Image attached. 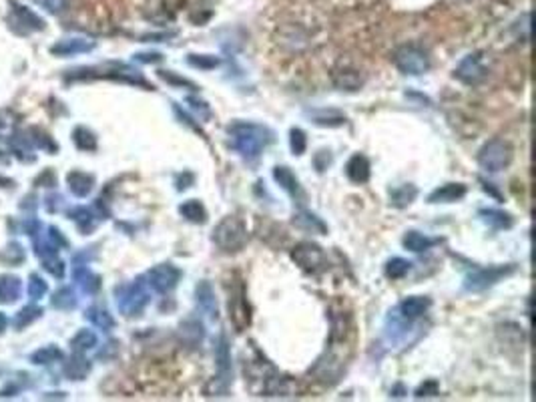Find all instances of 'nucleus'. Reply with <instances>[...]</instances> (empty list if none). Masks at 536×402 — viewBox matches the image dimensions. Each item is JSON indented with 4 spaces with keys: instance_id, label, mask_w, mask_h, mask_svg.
Wrapping results in <instances>:
<instances>
[{
    "instance_id": "27",
    "label": "nucleus",
    "mask_w": 536,
    "mask_h": 402,
    "mask_svg": "<svg viewBox=\"0 0 536 402\" xmlns=\"http://www.w3.org/2000/svg\"><path fill=\"white\" fill-rule=\"evenodd\" d=\"M334 81H336V85L342 91H357L362 87V83H364L362 75H359L357 71H352V69L338 71V73L334 75Z\"/></svg>"
},
{
    "instance_id": "35",
    "label": "nucleus",
    "mask_w": 536,
    "mask_h": 402,
    "mask_svg": "<svg viewBox=\"0 0 536 402\" xmlns=\"http://www.w3.org/2000/svg\"><path fill=\"white\" fill-rule=\"evenodd\" d=\"M71 215H73V220L78 224V227H81L83 232H90V229L95 227V224H97V220H95V215H92V211H90V209L78 208L75 209Z\"/></svg>"
},
{
    "instance_id": "24",
    "label": "nucleus",
    "mask_w": 536,
    "mask_h": 402,
    "mask_svg": "<svg viewBox=\"0 0 536 402\" xmlns=\"http://www.w3.org/2000/svg\"><path fill=\"white\" fill-rule=\"evenodd\" d=\"M418 195V187L416 185H412V183H404L400 187H396V189H392L390 192V203L394 206V208L404 209L408 208L414 199H416Z\"/></svg>"
},
{
    "instance_id": "25",
    "label": "nucleus",
    "mask_w": 536,
    "mask_h": 402,
    "mask_svg": "<svg viewBox=\"0 0 536 402\" xmlns=\"http://www.w3.org/2000/svg\"><path fill=\"white\" fill-rule=\"evenodd\" d=\"M92 185H95V177L89 175V173L73 171V173L69 175V187H71V192H73L76 197H87V195L92 192Z\"/></svg>"
},
{
    "instance_id": "45",
    "label": "nucleus",
    "mask_w": 536,
    "mask_h": 402,
    "mask_svg": "<svg viewBox=\"0 0 536 402\" xmlns=\"http://www.w3.org/2000/svg\"><path fill=\"white\" fill-rule=\"evenodd\" d=\"M135 60L139 62H161L163 60V55L161 53H141V55H135Z\"/></svg>"
},
{
    "instance_id": "3",
    "label": "nucleus",
    "mask_w": 536,
    "mask_h": 402,
    "mask_svg": "<svg viewBox=\"0 0 536 402\" xmlns=\"http://www.w3.org/2000/svg\"><path fill=\"white\" fill-rule=\"evenodd\" d=\"M512 157H514L512 145L508 143L507 139L496 137V139L486 141L480 147L476 161L486 173H500V171H504L508 165L512 163Z\"/></svg>"
},
{
    "instance_id": "13",
    "label": "nucleus",
    "mask_w": 536,
    "mask_h": 402,
    "mask_svg": "<svg viewBox=\"0 0 536 402\" xmlns=\"http://www.w3.org/2000/svg\"><path fill=\"white\" fill-rule=\"evenodd\" d=\"M273 179L277 181V185L282 187L283 192L287 195H291L296 201H298L299 206H303L305 203V192L301 189V185H299V179L296 177V173L287 167V165H277V167H273Z\"/></svg>"
},
{
    "instance_id": "44",
    "label": "nucleus",
    "mask_w": 536,
    "mask_h": 402,
    "mask_svg": "<svg viewBox=\"0 0 536 402\" xmlns=\"http://www.w3.org/2000/svg\"><path fill=\"white\" fill-rule=\"evenodd\" d=\"M46 266L45 268L53 274V276H57V278H60L62 274H64V264L60 262V260H46L45 262Z\"/></svg>"
},
{
    "instance_id": "8",
    "label": "nucleus",
    "mask_w": 536,
    "mask_h": 402,
    "mask_svg": "<svg viewBox=\"0 0 536 402\" xmlns=\"http://www.w3.org/2000/svg\"><path fill=\"white\" fill-rule=\"evenodd\" d=\"M183 278V272L173 266V264H159L155 268H151L147 274H145V282L149 286L151 290H155L157 294H169L173 292L175 288L181 282Z\"/></svg>"
},
{
    "instance_id": "36",
    "label": "nucleus",
    "mask_w": 536,
    "mask_h": 402,
    "mask_svg": "<svg viewBox=\"0 0 536 402\" xmlns=\"http://www.w3.org/2000/svg\"><path fill=\"white\" fill-rule=\"evenodd\" d=\"M18 292H20L18 278H2V282H0V296H2V300L13 302L18 296Z\"/></svg>"
},
{
    "instance_id": "32",
    "label": "nucleus",
    "mask_w": 536,
    "mask_h": 402,
    "mask_svg": "<svg viewBox=\"0 0 536 402\" xmlns=\"http://www.w3.org/2000/svg\"><path fill=\"white\" fill-rule=\"evenodd\" d=\"M289 147L294 151V155H303L305 149H308V135L303 129L299 127H294L289 131Z\"/></svg>"
},
{
    "instance_id": "31",
    "label": "nucleus",
    "mask_w": 536,
    "mask_h": 402,
    "mask_svg": "<svg viewBox=\"0 0 536 402\" xmlns=\"http://www.w3.org/2000/svg\"><path fill=\"white\" fill-rule=\"evenodd\" d=\"M187 62L193 67V69H201V71H211V69H217L221 65V59L213 57V55H189L187 57Z\"/></svg>"
},
{
    "instance_id": "42",
    "label": "nucleus",
    "mask_w": 536,
    "mask_h": 402,
    "mask_svg": "<svg viewBox=\"0 0 536 402\" xmlns=\"http://www.w3.org/2000/svg\"><path fill=\"white\" fill-rule=\"evenodd\" d=\"M46 292V283L39 278V276H32L30 278V296L32 298H41V296H45Z\"/></svg>"
},
{
    "instance_id": "1",
    "label": "nucleus",
    "mask_w": 536,
    "mask_h": 402,
    "mask_svg": "<svg viewBox=\"0 0 536 402\" xmlns=\"http://www.w3.org/2000/svg\"><path fill=\"white\" fill-rule=\"evenodd\" d=\"M227 135L231 149L239 153L245 161H255L263 149L275 141V133L269 127L252 121H233L227 127Z\"/></svg>"
},
{
    "instance_id": "22",
    "label": "nucleus",
    "mask_w": 536,
    "mask_h": 402,
    "mask_svg": "<svg viewBox=\"0 0 536 402\" xmlns=\"http://www.w3.org/2000/svg\"><path fill=\"white\" fill-rule=\"evenodd\" d=\"M95 48V41H89V39H62L60 43L53 46V53L55 55H78V53H89Z\"/></svg>"
},
{
    "instance_id": "17",
    "label": "nucleus",
    "mask_w": 536,
    "mask_h": 402,
    "mask_svg": "<svg viewBox=\"0 0 536 402\" xmlns=\"http://www.w3.org/2000/svg\"><path fill=\"white\" fill-rule=\"evenodd\" d=\"M305 115L312 119L313 125L317 127H329V129H336V127H343L348 117L343 115L342 111L338 109H308Z\"/></svg>"
},
{
    "instance_id": "10",
    "label": "nucleus",
    "mask_w": 536,
    "mask_h": 402,
    "mask_svg": "<svg viewBox=\"0 0 536 402\" xmlns=\"http://www.w3.org/2000/svg\"><path fill=\"white\" fill-rule=\"evenodd\" d=\"M430 306H432V300L428 296H410V298H404L402 302H398L390 310V316H394L396 320H400L406 326H414L416 320H420L424 314L430 310Z\"/></svg>"
},
{
    "instance_id": "16",
    "label": "nucleus",
    "mask_w": 536,
    "mask_h": 402,
    "mask_svg": "<svg viewBox=\"0 0 536 402\" xmlns=\"http://www.w3.org/2000/svg\"><path fill=\"white\" fill-rule=\"evenodd\" d=\"M291 224L299 227V229H303V232H308V234H317V236H326L328 234V225L326 222L322 220V217H317L313 211L310 209L301 208L299 211L294 213V220H291Z\"/></svg>"
},
{
    "instance_id": "28",
    "label": "nucleus",
    "mask_w": 536,
    "mask_h": 402,
    "mask_svg": "<svg viewBox=\"0 0 536 402\" xmlns=\"http://www.w3.org/2000/svg\"><path fill=\"white\" fill-rule=\"evenodd\" d=\"M87 318H89L95 326L101 328V330H104V332H109V330H113V328H115V320H113V316L106 312L104 308H99V306H92L89 312H87Z\"/></svg>"
},
{
    "instance_id": "12",
    "label": "nucleus",
    "mask_w": 536,
    "mask_h": 402,
    "mask_svg": "<svg viewBox=\"0 0 536 402\" xmlns=\"http://www.w3.org/2000/svg\"><path fill=\"white\" fill-rule=\"evenodd\" d=\"M215 364H217V382L219 392H227V388L233 380V373H231V350H229V340L227 336L221 334L217 346H215Z\"/></svg>"
},
{
    "instance_id": "18",
    "label": "nucleus",
    "mask_w": 536,
    "mask_h": 402,
    "mask_svg": "<svg viewBox=\"0 0 536 402\" xmlns=\"http://www.w3.org/2000/svg\"><path fill=\"white\" fill-rule=\"evenodd\" d=\"M466 194L468 187L464 183H444L428 195V203H454L460 201Z\"/></svg>"
},
{
    "instance_id": "34",
    "label": "nucleus",
    "mask_w": 536,
    "mask_h": 402,
    "mask_svg": "<svg viewBox=\"0 0 536 402\" xmlns=\"http://www.w3.org/2000/svg\"><path fill=\"white\" fill-rule=\"evenodd\" d=\"M90 370V364L87 360H83L81 356L73 358L69 364H67V374L73 378V380H81V378H85Z\"/></svg>"
},
{
    "instance_id": "33",
    "label": "nucleus",
    "mask_w": 536,
    "mask_h": 402,
    "mask_svg": "<svg viewBox=\"0 0 536 402\" xmlns=\"http://www.w3.org/2000/svg\"><path fill=\"white\" fill-rule=\"evenodd\" d=\"M75 143L76 147L83 151L97 149V137H95V133H90L89 129H85V127H78L75 131Z\"/></svg>"
},
{
    "instance_id": "7",
    "label": "nucleus",
    "mask_w": 536,
    "mask_h": 402,
    "mask_svg": "<svg viewBox=\"0 0 536 402\" xmlns=\"http://www.w3.org/2000/svg\"><path fill=\"white\" fill-rule=\"evenodd\" d=\"M291 260L303 272H310V274H317L328 266V255L313 241H299L291 250Z\"/></svg>"
},
{
    "instance_id": "11",
    "label": "nucleus",
    "mask_w": 536,
    "mask_h": 402,
    "mask_svg": "<svg viewBox=\"0 0 536 402\" xmlns=\"http://www.w3.org/2000/svg\"><path fill=\"white\" fill-rule=\"evenodd\" d=\"M229 320L233 322V326L238 332L247 330V326L252 324V310H249V302L245 298V290L239 283L238 290L231 292L229 298Z\"/></svg>"
},
{
    "instance_id": "30",
    "label": "nucleus",
    "mask_w": 536,
    "mask_h": 402,
    "mask_svg": "<svg viewBox=\"0 0 536 402\" xmlns=\"http://www.w3.org/2000/svg\"><path fill=\"white\" fill-rule=\"evenodd\" d=\"M71 346H73L75 352H87V350L97 346V334L92 330H81L71 340Z\"/></svg>"
},
{
    "instance_id": "2",
    "label": "nucleus",
    "mask_w": 536,
    "mask_h": 402,
    "mask_svg": "<svg viewBox=\"0 0 536 402\" xmlns=\"http://www.w3.org/2000/svg\"><path fill=\"white\" fill-rule=\"evenodd\" d=\"M247 227L235 215L224 217L213 229V243L225 253L241 252L247 243Z\"/></svg>"
},
{
    "instance_id": "47",
    "label": "nucleus",
    "mask_w": 536,
    "mask_h": 402,
    "mask_svg": "<svg viewBox=\"0 0 536 402\" xmlns=\"http://www.w3.org/2000/svg\"><path fill=\"white\" fill-rule=\"evenodd\" d=\"M404 392H406V390H404L402 384H396V387H394V390H392V396H394V398H402Z\"/></svg>"
},
{
    "instance_id": "37",
    "label": "nucleus",
    "mask_w": 536,
    "mask_h": 402,
    "mask_svg": "<svg viewBox=\"0 0 536 402\" xmlns=\"http://www.w3.org/2000/svg\"><path fill=\"white\" fill-rule=\"evenodd\" d=\"M53 304H55L57 308H62V310H71V308H75L76 298H75V294H73V290H71V288L60 290L59 294L55 296V300H53Z\"/></svg>"
},
{
    "instance_id": "29",
    "label": "nucleus",
    "mask_w": 536,
    "mask_h": 402,
    "mask_svg": "<svg viewBox=\"0 0 536 402\" xmlns=\"http://www.w3.org/2000/svg\"><path fill=\"white\" fill-rule=\"evenodd\" d=\"M75 278L78 286L83 288V292H87V294H95L99 290V286H101L99 278L89 268H76Z\"/></svg>"
},
{
    "instance_id": "15",
    "label": "nucleus",
    "mask_w": 536,
    "mask_h": 402,
    "mask_svg": "<svg viewBox=\"0 0 536 402\" xmlns=\"http://www.w3.org/2000/svg\"><path fill=\"white\" fill-rule=\"evenodd\" d=\"M195 302H197V308L205 316H209L211 320H217V316H219L217 298H215L213 286L207 280H203V282H199L195 286Z\"/></svg>"
},
{
    "instance_id": "14",
    "label": "nucleus",
    "mask_w": 536,
    "mask_h": 402,
    "mask_svg": "<svg viewBox=\"0 0 536 402\" xmlns=\"http://www.w3.org/2000/svg\"><path fill=\"white\" fill-rule=\"evenodd\" d=\"M370 175H372V165H370V159L362 153H354L348 163H345V177L350 179L352 183L356 185H362V183H368L370 181Z\"/></svg>"
},
{
    "instance_id": "6",
    "label": "nucleus",
    "mask_w": 536,
    "mask_h": 402,
    "mask_svg": "<svg viewBox=\"0 0 536 402\" xmlns=\"http://www.w3.org/2000/svg\"><path fill=\"white\" fill-rule=\"evenodd\" d=\"M394 65L404 75H424L430 69V59L424 48L416 45H404L394 53Z\"/></svg>"
},
{
    "instance_id": "46",
    "label": "nucleus",
    "mask_w": 536,
    "mask_h": 402,
    "mask_svg": "<svg viewBox=\"0 0 536 402\" xmlns=\"http://www.w3.org/2000/svg\"><path fill=\"white\" fill-rule=\"evenodd\" d=\"M39 312V310H34V308H25L22 312L18 314V318H16V324L18 326H25V324H29L30 318H34V314Z\"/></svg>"
},
{
    "instance_id": "5",
    "label": "nucleus",
    "mask_w": 536,
    "mask_h": 402,
    "mask_svg": "<svg viewBox=\"0 0 536 402\" xmlns=\"http://www.w3.org/2000/svg\"><path fill=\"white\" fill-rule=\"evenodd\" d=\"M516 272L514 264H507V266H490V268H476L472 269L470 274H466L464 278V290L470 294H478L492 288L494 283H498L502 278H508L510 274Z\"/></svg>"
},
{
    "instance_id": "20",
    "label": "nucleus",
    "mask_w": 536,
    "mask_h": 402,
    "mask_svg": "<svg viewBox=\"0 0 536 402\" xmlns=\"http://www.w3.org/2000/svg\"><path fill=\"white\" fill-rule=\"evenodd\" d=\"M478 217L488 225V227H492V229H510L512 224H514L512 215L507 213V211H502V209H480V211H478Z\"/></svg>"
},
{
    "instance_id": "26",
    "label": "nucleus",
    "mask_w": 536,
    "mask_h": 402,
    "mask_svg": "<svg viewBox=\"0 0 536 402\" xmlns=\"http://www.w3.org/2000/svg\"><path fill=\"white\" fill-rule=\"evenodd\" d=\"M412 269V262L404 260V257H390L384 266V274L390 280H402L404 276H408V272Z\"/></svg>"
},
{
    "instance_id": "39",
    "label": "nucleus",
    "mask_w": 536,
    "mask_h": 402,
    "mask_svg": "<svg viewBox=\"0 0 536 402\" xmlns=\"http://www.w3.org/2000/svg\"><path fill=\"white\" fill-rule=\"evenodd\" d=\"M34 2L48 13H53V15H60L69 6V0H34Z\"/></svg>"
},
{
    "instance_id": "19",
    "label": "nucleus",
    "mask_w": 536,
    "mask_h": 402,
    "mask_svg": "<svg viewBox=\"0 0 536 402\" xmlns=\"http://www.w3.org/2000/svg\"><path fill=\"white\" fill-rule=\"evenodd\" d=\"M442 239L440 238H430V236H426V234H422V232H416V229H410V232H406L402 238V246L406 250H410V252L414 253H422V252H428L430 248H434L436 243H440Z\"/></svg>"
},
{
    "instance_id": "38",
    "label": "nucleus",
    "mask_w": 536,
    "mask_h": 402,
    "mask_svg": "<svg viewBox=\"0 0 536 402\" xmlns=\"http://www.w3.org/2000/svg\"><path fill=\"white\" fill-rule=\"evenodd\" d=\"M62 358V352H60L59 348H55V346H50V348H43V350H39L32 360L36 362V364H46V362H53V360H59Z\"/></svg>"
},
{
    "instance_id": "48",
    "label": "nucleus",
    "mask_w": 536,
    "mask_h": 402,
    "mask_svg": "<svg viewBox=\"0 0 536 402\" xmlns=\"http://www.w3.org/2000/svg\"><path fill=\"white\" fill-rule=\"evenodd\" d=\"M4 326H6V318H4V316L0 314V332L4 330Z\"/></svg>"
},
{
    "instance_id": "9",
    "label": "nucleus",
    "mask_w": 536,
    "mask_h": 402,
    "mask_svg": "<svg viewBox=\"0 0 536 402\" xmlns=\"http://www.w3.org/2000/svg\"><path fill=\"white\" fill-rule=\"evenodd\" d=\"M454 76L468 85V87H476L480 85L486 76H488V67H486V60H484V55L482 53H472L468 57H464L460 60V65L456 67L454 71Z\"/></svg>"
},
{
    "instance_id": "40",
    "label": "nucleus",
    "mask_w": 536,
    "mask_h": 402,
    "mask_svg": "<svg viewBox=\"0 0 536 402\" xmlns=\"http://www.w3.org/2000/svg\"><path fill=\"white\" fill-rule=\"evenodd\" d=\"M187 103L191 105V109L199 115V119H207L209 115H211L209 105L205 103V101H201V99H197V97H187Z\"/></svg>"
},
{
    "instance_id": "23",
    "label": "nucleus",
    "mask_w": 536,
    "mask_h": 402,
    "mask_svg": "<svg viewBox=\"0 0 536 402\" xmlns=\"http://www.w3.org/2000/svg\"><path fill=\"white\" fill-rule=\"evenodd\" d=\"M179 213H181L187 222H191V224H207V209H205V206H203L199 199H189V201L181 203V206H179Z\"/></svg>"
},
{
    "instance_id": "41",
    "label": "nucleus",
    "mask_w": 536,
    "mask_h": 402,
    "mask_svg": "<svg viewBox=\"0 0 536 402\" xmlns=\"http://www.w3.org/2000/svg\"><path fill=\"white\" fill-rule=\"evenodd\" d=\"M438 390H440V387H438V382H436V380H426V382L416 390V398L436 396V394H438Z\"/></svg>"
},
{
    "instance_id": "21",
    "label": "nucleus",
    "mask_w": 536,
    "mask_h": 402,
    "mask_svg": "<svg viewBox=\"0 0 536 402\" xmlns=\"http://www.w3.org/2000/svg\"><path fill=\"white\" fill-rule=\"evenodd\" d=\"M11 18H13V22H16L18 27H22V29H27V30H41L43 27H45L43 18L34 15L32 11H29V8H27V6H22V4H13Z\"/></svg>"
},
{
    "instance_id": "4",
    "label": "nucleus",
    "mask_w": 536,
    "mask_h": 402,
    "mask_svg": "<svg viewBox=\"0 0 536 402\" xmlns=\"http://www.w3.org/2000/svg\"><path fill=\"white\" fill-rule=\"evenodd\" d=\"M151 302V288L143 278H137L135 282L125 283L117 290V306L125 316H139Z\"/></svg>"
},
{
    "instance_id": "43",
    "label": "nucleus",
    "mask_w": 536,
    "mask_h": 402,
    "mask_svg": "<svg viewBox=\"0 0 536 402\" xmlns=\"http://www.w3.org/2000/svg\"><path fill=\"white\" fill-rule=\"evenodd\" d=\"M159 76L167 81V83H173V85H187V87H191V89H197L191 81H187V79H181V76L173 75V71H159Z\"/></svg>"
}]
</instances>
